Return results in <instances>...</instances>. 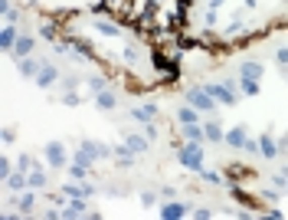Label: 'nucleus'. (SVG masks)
I'll use <instances>...</instances> for the list:
<instances>
[{"instance_id": "33", "label": "nucleus", "mask_w": 288, "mask_h": 220, "mask_svg": "<svg viewBox=\"0 0 288 220\" xmlns=\"http://www.w3.org/2000/svg\"><path fill=\"white\" fill-rule=\"evenodd\" d=\"M33 168H39V164L33 161L30 155H20V158H17V171H23V174H26V171H33Z\"/></svg>"}, {"instance_id": "18", "label": "nucleus", "mask_w": 288, "mask_h": 220, "mask_svg": "<svg viewBox=\"0 0 288 220\" xmlns=\"http://www.w3.org/2000/svg\"><path fill=\"white\" fill-rule=\"evenodd\" d=\"M125 145L134 151V155H144L151 148V138H141V135H125Z\"/></svg>"}, {"instance_id": "27", "label": "nucleus", "mask_w": 288, "mask_h": 220, "mask_svg": "<svg viewBox=\"0 0 288 220\" xmlns=\"http://www.w3.org/2000/svg\"><path fill=\"white\" fill-rule=\"evenodd\" d=\"M39 36H43L46 43H56V36H59V23H43V26H39Z\"/></svg>"}, {"instance_id": "23", "label": "nucleus", "mask_w": 288, "mask_h": 220, "mask_svg": "<svg viewBox=\"0 0 288 220\" xmlns=\"http://www.w3.org/2000/svg\"><path fill=\"white\" fill-rule=\"evenodd\" d=\"M95 30H99L102 36H118V33H121V26L115 23V20H95Z\"/></svg>"}, {"instance_id": "43", "label": "nucleus", "mask_w": 288, "mask_h": 220, "mask_svg": "<svg viewBox=\"0 0 288 220\" xmlns=\"http://www.w3.org/2000/svg\"><path fill=\"white\" fill-rule=\"evenodd\" d=\"M265 217H269V220H282L285 214H282V210H278V207H269V210H265Z\"/></svg>"}, {"instance_id": "35", "label": "nucleus", "mask_w": 288, "mask_h": 220, "mask_svg": "<svg viewBox=\"0 0 288 220\" xmlns=\"http://www.w3.org/2000/svg\"><path fill=\"white\" fill-rule=\"evenodd\" d=\"M75 86H79V79H75V76H66V79H59V89H63V92H75Z\"/></svg>"}, {"instance_id": "5", "label": "nucleus", "mask_w": 288, "mask_h": 220, "mask_svg": "<svg viewBox=\"0 0 288 220\" xmlns=\"http://www.w3.org/2000/svg\"><path fill=\"white\" fill-rule=\"evenodd\" d=\"M46 161H50V168H66V164H69V155H66V148L59 145V141H50V145H46Z\"/></svg>"}, {"instance_id": "22", "label": "nucleus", "mask_w": 288, "mask_h": 220, "mask_svg": "<svg viewBox=\"0 0 288 220\" xmlns=\"http://www.w3.org/2000/svg\"><path fill=\"white\" fill-rule=\"evenodd\" d=\"M115 102H118V99H115V92H112V89H105V92H99V95H95V105H99L102 112H112V108H115Z\"/></svg>"}, {"instance_id": "24", "label": "nucleus", "mask_w": 288, "mask_h": 220, "mask_svg": "<svg viewBox=\"0 0 288 220\" xmlns=\"http://www.w3.org/2000/svg\"><path fill=\"white\" fill-rule=\"evenodd\" d=\"M26 181H30V188H46V171L43 168L26 171Z\"/></svg>"}, {"instance_id": "3", "label": "nucleus", "mask_w": 288, "mask_h": 220, "mask_svg": "<svg viewBox=\"0 0 288 220\" xmlns=\"http://www.w3.org/2000/svg\"><path fill=\"white\" fill-rule=\"evenodd\" d=\"M236 86H239V82L226 79V82H207L203 89H207L216 102H223V105H236Z\"/></svg>"}, {"instance_id": "40", "label": "nucleus", "mask_w": 288, "mask_h": 220, "mask_svg": "<svg viewBox=\"0 0 288 220\" xmlns=\"http://www.w3.org/2000/svg\"><path fill=\"white\" fill-rule=\"evenodd\" d=\"M154 201H157L154 191H144V194H141V204H144V207H154Z\"/></svg>"}, {"instance_id": "44", "label": "nucleus", "mask_w": 288, "mask_h": 220, "mask_svg": "<svg viewBox=\"0 0 288 220\" xmlns=\"http://www.w3.org/2000/svg\"><path fill=\"white\" fill-rule=\"evenodd\" d=\"M246 151H249V155H256V151H259V141H252V138H246V145H243Z\"/></svg>"}, {"instance_id": "17", "label": "nucleus", "mask_w": 288, "mask_h": 220, "mask_svg": "<svg viewBox=\"0 0 288 220\" xmlns=\"http://www.w3.org/2000/svg\"><path fill=\"white\" fill-rule=\"evenodd\" d=\"M203 135H207V141H213V145H216V141H223V125H219V122L216 119H210L207 122V125H203Z\"/></svg>"}, {"instance_id": "4", "label": "nucleus", "mask_w": 288, "mask_h": 220, "mask_svg": "<svg viewBox=\"0 0 288 220\" xmlns=\"http://www.w3.org/2000/svg\"><path fill=\"white\" fill-rule=\"evenodd\" d=\"M187 102L197 108V112H207V115L216 108V99H213V95H210L207 89H197V86H190V89H187Z\"/></svg>"}, {"instance_id": "34", "label": "nucleus", "mask_w": 288, "mask_h": 220, "mask_svg": "<svg viewBox=\"0 0 288 220\" xmlns=\"http://www.w3.org/2000/svg\"><path fill=\"white\" fill-rule=\"evenodd\" d=\"M85 164H79V161H75V164H69V177H72V181H85Z\"/></svg>"}, {"instance_id": "6", "label": "nucleus", "mask_w": 288, "mask_h": 220, "mask_svg": "<svg viewBox=\"0 0 288 220\" xmlns=\"http://www.w3.org/2000/svg\"><path fill=\"white\" fill-rule=\"evenodd\" d=\"M161 115V108L154 105V102H144V105H138V108H131V119L134 122H141V125H151V122Z\"/></svg>"}, {"instance_id": "11", "label": "nucleus", "mask_w": 288, "mask_h": 220, "mask_svg": "<svg viewBox=\"0 0 288 220\" xmlns=\"http://www.w3.org/2000/svg\"><path fill=\"white\" fill-rule=\"evenodd\" d=\"M17 69H20V76H26V79H36L39 69H43V63H39V59H33V56H23V59L17 63Z\"/></svg>"}, {"instance_id": "39", "label": "nucleus", "mask_w": 288, "mask_h": 220, "mask_svg": "<svg viewBox=\"0 0 288 220\" xmlns=\"http://www.w3.org/2000/svg\"><path fill=\"white\" fill-rule=\"evenodd\" d=\"M82 102V95H75V92H63V105H79Z\"/></svg>"}, {"instance_id": "47", "label": "nucleus", "mask_w": 288, "mask_h": 220, "mask_svg": "<svg viewBox=\"0 0 288 220\" xmlns=\"http://www.w3.org/2000/svg\"><path fill=\"white\" fill-rule=\"evenodd\" d=\"M219 4H223V0H210V7H213V10H216V7H219Z\"/></svg>"}, {"instance_id": "1", "label": "nucleus", "mask_w": 288, "mask_h": 220, "mask_svg": "<svg viewBox=\"0 0 288 220\" xmlns=\"http://www.w3.org/2000/svg\"><path fill=\"white\" fill-rule=\"evenodd\" d=\"M151 66L161 72L164 86H177V82H180V59L177 56H170V53H164V50H154L151 53Z\"/></svg>"}, {"instance_id": "46", "label": "nucleus", "mask_w": 288, "mask_h": 220, "mask_svg": "<svg viewBox=\"0 0 288 220\" xmlns=\"http://www.w3.org/2000/svg\"><path fill=\"white\" fill-rule=\"evenodd\" d=\"M213 23H216V10L210 7V10H207V26H213Z\"/></svg>"}, {"instance_id": "8", "label": "nucleus", "mask_w": 288, "mask_h": 220, "mask_svg": "<svg viewBox=\"0 0 288 220\" xmlns=\"http://www.w3.org/2000/svg\"><path fill=\"white\" fill-rule=\"evenodd\" d=\"M161 217H164V220H180V217H187V204H180V201L161 204Z\"/></svg>"}, {"instance_id": "32", "label": "nucleus", "mask_w": 288, "mask_h": 220, "mask_svg": "<svg viewBox=\"0 0 288 220\" xmlns=\"http://www.w3.org/2000/svg\"><path fill=\"white\" fill-rule=\"evenodd\" d=\"M239 89L243 95H259V79H239Z\"/></svg>"}, {"instance_id": "42", "label": "nucleus", "mask_w": 288, "mask_h": 220, "mask_svg": "<svg viewBox=\"0 0 288 220\" xmlns=\"http://www.w3.org/2000/svg\"><path fill=\"white\" fill-rule=\"evenodd\" d=\"M194 217H197V220H210V217H213V210H210V207H200V210H194Z\"/></svg>"}, {"instance_id": "49", "label": "nucleus", "mask_w": 288, "mask_h": 220, "mask_svg": "<svg viewBox=\"0 0 288 220\" xmlns=\"http://www.w3.org/2000/svg\"><path fill=\"white\" fill-rule=\"evenodd\" d=\"M285 4H288V0H285Z\"/></svg>"}, {"instance_id": "2", "label": "nucleus", "mask_w": 288, "mask_h": 220, "mask_svg": "<svg viewBox=\"0 0 288 220\" xmlns=\"http://www.w3.org/2000/svg\"><path fill=\"white\" fill-rule=\"evenodd\" d=\"M177 161H180L187 171H197V174H200L203 171V148H200V141H187V145L177 151Z\"/></svg>"}, {"instance_id": "31", "label": "nucleus", "mask_w": 288, "mask_h": 220, "mask_svg": "<svg viewBox=\"0 0 288 220\" xmlns=\"http://www.w3.org/2000/svg\"><path fill=\"white\" fill-rule=\"evenodd\" d=\"M33 204H36V197H33V191H30V194H20V197H17V207L23 210V214H30V210H33Z\"/></svg>"}, {"instance_id": "48", "label": "nucleus", "mask_w": 288, "mask_h": 220, "mask_svg": "<svg viewBox=\"0 0 288 220\" xmlns=\"http://www.w3.org/2000/svg\"><path fill=\"white\" fill-rule=\"evenodd\" d=\"M282 76H285V82H288V66H282Z\"/></svg>"}, {"instance_id": "29", "label": "nucleus", "mask_w": 288, "mask_h": 220, "mask_svg": "<svg viewBox=\"0 0 288 220\" xmlns=\"http://www.w3.org/2000/svg\"><path fill=\"white\" fill-rule=\"evenodd\" d=\"M197 46H203L200 40L187 36V33H177V50H197Z\"/></svg>"}, {"instance_id": "13", "label": "nucleus", "mask_w": 288, "mask_h": 220, "mask_svg": "<svg viewBox=\"0 0 288 220\" xmlns=\"http://www.w3.org/2000/svg\"><path fill=\"white\" fill-rule=\"evenodd\" d=\"M82 145H85L88 151H92V155L99 158V161H102V158H112V155H115V148L102 145V141H95V138H82Z\"/></svg>"}, {"instance_id": "14", "label": "nucleus", "mask_w": 288, "mask_h": 220, "mask_svg": "<svg viewBox=\"0 0 288 220\" xmlns=\"http://www.w3.org/2000/svg\"><path fill=\"white\" fill-rule=\"evenodd\" d=\"M259 151L272 161V158H278V141L272 138V135H259Z\"/></svg>"}, {"instance_id": "30", "label": "nucleus", "mask_w": 288, "mask_h": 220, "mask_svg": "<svg viewBox=\"0 0 288 220\" xmlns=\"http://www.w3.org/2000/svg\"><path fill=\"white\" fill-rule=\"evenodd\" d=\"M105 89H108V79H105V76H92V79H88V92H92V95L105 92Z\"/></svg>"}, {"instance_id": "21", "label": "nucleus", "mask_w": 288, "mask_h": 220, "mask_svg": "<svg viewBox=\"0 0 288 220\" xmlns=\"http://www.w3.org/2000/svg\"><path fill=\"white\" fill-rule=\"evenodd\" d=\"M226 188H229V197H232L236 204H246V207H256V201H252V197L246 194V191L239 188V184H226Z\"/></svg>"}, {"instance_id": "15", "label": "nucleus", "mask_w": 288, "mask_h": 220, "mask_svg": "<svg viewBox=\"0 0 288 220\" xmlns=\"http://www.w3.org/2000/svg\"><path fill=\"white\" fill-rule=\"evenodd\" d=\"M82 214H88V207H85V197H72V201L63 207V217H82Z\"/></svg>"}, {"instance_id": "9", "label": "nucleus", "mask_w": 288, "mask_h": 220, "mask_svg": "<svg viewBox=\"0 0 288 220\" xmlns=\"http://www.w3.org/2000/svg\"><path fill=\"white\" fill-rule=\"evenodd\" d=\"M33 82H36L39 89H50L53 82H59V69H56V66H50V63H43V69H39V76Z\"/></svg>"}, {"instance_id": "26", "label": "nucleus", "mask_w": 288, "mask_h": 220, "mask_svg": "<svg viewBox=\"0 0 288 220\" xmlns=\"http://www.w3.org/2000/svg\"><path fill=\"white\" fill-rule=\"evenodd\" d=\"M63 194L66 197H85V181H69V184H63Z\"/></svg>"}, {"instance_id": "36", "label": "nucleus", "mask_w": 288, "mask_h": 220, "mask_svg": "<svg viewBox=\"0 0 288 220\" xmlns=\"http://www.w3.org/2000/svg\"><path fill=\"white\" fill-rule=\"evenodd\" d=\"M200 177H203L207 184H223V174H216V171H207V168L200 171Z\"/></svg>"}, {"instance_id": "41", "label": "nucleus", "mask_w": 288, "mask_h": 220, "mask_svg": "<svg viewBox=\"0 0 288 220\" xmlns=\"http://www.w3.org/2000/svg\"><path fill=\"white\" fill-rule=\"evenodd\" d=\"M275 63H278V69H282V66H288V50H285V46L275 53Z\"/></svg>"}, {"instance_id": "45", "label": "nucleus", "mask_w": 288, "mask_h": 220, "mask_svg": "<svg viewBox=\"0 0 288 220\" xmlns=\"http://www.w3.org/2000/svg\"><path fill=\"white\" fill-rule=\"evenodd\" d=\"M0 138H4V145H10V141L17 138V135H13V128H4V135H0Z\"/></svg>"}, {"instance_id": "12", "label": "nucleus", "mask_w": 288, "mask_h": 220, "mask_svg": "<svg viewBox=\"0 0 288 220\" xmlns=\"http://www.w3.org/2000/svg\"><path fill=\"white\" fill-rule=\"evenodd\" d=\"M246 135H249V132H246V125H236V128H229V132L223 135V141L229 148H243L246 145Z\"/></svg>"}, {"instance_id": "28", "label": "nucleus", "mask_w": 288, "mask_h": 220, "mask_svg": "<svg viewBox=\"0 0 288 220\" xmlns=\"http://www.w3.org/2000/svg\"><path fill=\"white\" fill-rule=\"evenodd\" d=\"M183 138L187 141H203L207 135H203V125H183Z\"/></svg>"}, {"instance_id": "37", "label": "nucleus", "mask_w": 288, "mask_h": 220, "mask_svg": "<svg viewBox=\"0 0 288 220\" xmlns=\"http://www.w3.org/2000/svg\"><path fill=\"white\" fill-rule=\"evenodd\" d=\"M10 174H13V168H10V158H0V181H7Z\"/></svg>"}, {"instance_id": "16", "label": "nucleus", "mask_w": 288, "mask_h": 220, "mask_svg": "<svg viewBox=\"0 0 288 220\" xmlns=\"http://www.w3.org/2000/svg\"><path fill=\"white\" fill-rule=\"evenodd\" d=\"M177 122H180V125H200V112H197V108L187 102V105L177 112Z\"/></svg>"}, {"instance_id": "19", "label": "nucleus", "mask_w": 288, "mask_h": 220, "mask_svg": "<svg viewBox=\"0 0 288 220\" xmlns=\"http://www.w3.org/2000/svg\"><path fill=\"white\" fill-rule=\"evenodd\" d=\"M262 72H265V69H262L259 63H252V59L239 66V79H262Z\"/></svg>"}, {"instance_id": "38", "label": "nucleus", "mask_w": 288, "mask_h": 220, "mask_svg": "<svg viewBox=\"0 0 288 220\" xmlns=\"http://www.w3.org/2000/svg\"><path fill=\"white\" fill-rule=\"evenodd\" d=\"M121 56H125V63H131V66H138V59H141V56H138V50H134V46H128V50L121 53Z\"/></svg>"}, {"instance_id": "20", "label": "nucleus", "mask_w": 288, "mask_h": 220, "mask_svg": "<svg viewBox=\"0 0 288 220\" xmlns=\"http://www.w3.org/2000/svg\"><path fill=\"white\" fill-rule=\"evenodd\" d=\"M26 184H30V181H26V174H23V171H13V174L7 177V191H13V194H20V191H23Z\"/></svg>"}, {"instance_id": "10", "label": "nucleus", "mask_w": 288, "mask_h": 220, "mask_svg": "<svg viewBox=\"0 0 288 220\" xmlns=\"http://www.w3.org/2000/svg\"><path fill=\"white\" fill-rule=\"evenodd\" d=\"M33 46H36V40H33V36H26V33H20V40H17V46H13V53H10V56L20 63L23 56H30V53H33Z\"/></svg>"}, {"instance_id": "7", "label": "nucleus", "mask_w": 288, "mask_h": 220, "mask_svg": "<svg viewBox=\"0 0 288 220\" xmlns=\"http://www.w3.org/2000/svg\"><path fill=\"white\" fill-rule=\"evenodd\" d=\"M17 40H20V30H17L13 23H4V30H0V50H4V53H13Z\"/></svg>"}, {"instance_id": "25", "label": "nucleus", "mask_w": 288, "mask_h": 220, "mask_svg": "<svg viewBox=\"0 0 288 220\" xmlns=\"http://www.w3.org/2000/svg\"><path fill=\"white\" fill-rule=\"evenodd\" d=\"M72 161H79V164H85V168H92V164L99 161V158H95V155H92V151H88L85 145H79V151H75V158H72Z\"/></svg>"}]
</instances>
